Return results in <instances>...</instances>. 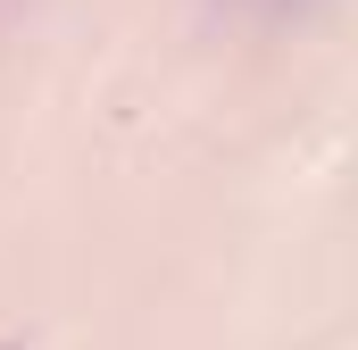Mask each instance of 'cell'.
I'll list each match as a JSON object with an SVG mask.
<instances>
[{
    "label": "cell",
    "instance_id": "1",
    "mask_svg": "<svg viewBox=\"0 0 358 350\" xmlns=\"http://www.w3.org/2000/svg\"><path fill=\"white\" fill-rule=\"evenodd\" d=\"M234 17H259V25H300V17H317L325 0H225Z\"/></svg>",
    "mask_w": 358,
    "mask_h": 350
}]
</instances>
